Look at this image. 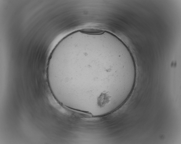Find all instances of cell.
Wrapping results in <instances>:
<instances>
[{
  "instance_id": "obj_1",
  "label": "cell",
  "mask_w": 181,
  "mask_h": 144,
  "mask_svg": "<svg viewBox=\"0 0 181 144\" xmlns=\"http://www.w3.org/2000/svg\"><path fill=\"white\" fill-rule=\"evenodd\" d=\"M49 84L64 99L83 107H117L134 89L137 76L133 55L107 31L84 28L57 43L47 67Z\"/></svg>"
}]
</instances>
